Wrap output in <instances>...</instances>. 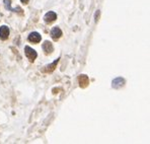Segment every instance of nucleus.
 <instances>
[{"label": "nucleus", "mask_w": 150, "mask_h": 144, "mask_svg": "<svg viewBox=\"0 0 150 144\" xmlns=\"http://www.w3.org/2000/svg\"><path fill=\"white\" fill-rule=\"evenodd\" d=\"M25 56L30 59V61H34L38 56L36 51L30 47H28V46H25Z\"/></svg>", "instance_id": "obj_1"}, {"label": "nucleus", "mask_w": 150, "mask_h": 144, "mask_svg": "<svg viewBox=\"0 0 150 144\" xmlns=\"http://www.w3.org/2000/svg\"><path fill=\"white\" fill-rule=\"evenodd\" d=\"M78 82H79L80 87L85 88L88 84H89V78H88V76H86L85 74H80L78 77Z\"/></svg>", "instance_id": "obj_2"}, {"label": "nucleus", "mask_w": 150, "mask_h": 144, "mask_svg": "<svg viewBox=\"0 0 150 144\" xmlns=\"http://www.w3.org/2000/svg\"><path fill=\"white\" fill-rule=\"evenodd\" d=\"M8 37H9V28H8V26H0V39L5 41V40L8 39Z\"/></svg>", "instance_id": "obj_3"}, {"label": "nucleus", "mask_w": 150, "mask_h": 144, "mask_svg": "<svg viewBox=\"0 0 150 144\" xmlns=\"http://www.w3.org/2000/svg\"><path fill=\"white\" fill-rule=\"evenodd\" d=\"M56 18H57V14L54 11L47 12L45 14V16H44V21H45V23H53V21H56Z\"/></svg>", "instance_id": "obj_4"}, {"label": "nucleus", "mask_w": 150, "mask_h": 144, "mask_svg": "<svg viewBox=\"0 0 150 144\" xmlns=\"http://www.w3.org/2000/svg\"><path fill=\"white\" fill-rule=\"evenodd\" d=\"M125 84V79L122 78V77H117L114 80L112 81V86L114 88H121L123 87Z\"/></svg>", "instance_id": "obj_5"}, {"label": "nucleus", "mask_w": 150, "mask_h": 144, "mask_svg": "<svg viewBox=\"0 0 150 144\" xmlns=\"http://www.w3.org/2000/svg\"><path fill=\"white\" fill-rule=\"evenodd\" d=\"M4 6H5L6 9L10 10V11H13V12H18V13H23V9L21 7H15V8H12L11 7V1L10 0H4Z\"/></svg>", "instance_id": "obj_6"}, {"label": "nucleus", "mask_w": 150, "mask_h": 144, "mask_svg": "<svg viewBox=\"0 0 150 144\" xmlns=\"http://www.w3.org/2000/svg\"><path fill=\"white\" fill-rule=\"evenodd\" d=\"M28 41L33 42V43H39V42H41L42 37H41V35H40L39 33L33 32V33H30V34L28 35Z\"/></svg>", "instance_id": "obj_7"}, {"label": "nucleus", "mask_w": 150, "mask_h": 144, "mask_svg": "<svg viewBox=\"0 0 150 144\" xmlns=\"http://www.w3.org/2000/svg\"><path fill=\"white\" fill-rule=\"evenodd\" d=\"M61 36H62V31L58 26H55V28H52V31H51V37H52V39L58 40L60 39Z\"/></svg>", "instance_id": "obj_8"}, {"label": "nucleus", "mask_w": 150, "mask_h": 144, "mask_svg": "<svg viewBox=\"0 0 150 144\" xmlns=\"http://www.w3.org/2000/svg\"><path fill=\"white\" fill-rule=\"evenodd\" d=\"M59 60H60V58H58V59H56L54 62H53L52 64H50V65H47L46 67H44V69H43V71L44 72H52V71H54L55 70V68H56V65L58 64V62Z\"/></svg>", "instance_id": "obj_9"}, {"label": "nucleus", "mask_w": 150, "mask_h": 144, "mask_svg": "<svg viewBox=\"0 0 150 144\" xmlns=\"http://www.w3.org/2000/svg\"><path fill=\"white\" fill-rule=\"evenodd\" d=\"M43 50L45 51L46 53H52L53 52V50H54V47H53V44L51 43V42L49 41H45L44 42V44H43Z\"/></svg>", "instance_id": "obj_10"}, {"label": "nucleus", "mask_w": 150, "mask_h": 144, "mask_svg": "<svg viewBox=\"0 0 150 144\" xmlns=\"http://www.w3.org/2000/svg\"><path fill=\"white\" fill-rule=\"evenodd\" d=\"M98 14H100V11H98H98H96V23H98Z\"/></svg>", "instance_id": "obj_11"}, {"label": "nucleus", "mask_w": 150, "mask_h": 144, "mask_svg": "<svg viewBox=\"0 0 150 144\" xmlns=\"http://www.w3.org/2000/svg\"><path fill=\"white\" fill-rule=\"evenodd\" d=\"M21 1L23 2V3L26 4V3H28V1H30V0H21Z\"/></svg>", "instance_id": "obj_12"}]
</instances>
